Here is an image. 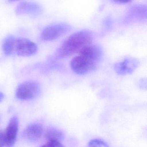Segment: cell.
Wrapping results in <instances>:
<instances>
[{
    "mask_svg": "<svg viewBox=\"0 0 147 147\" xmlns=\"http://www.w3.org/2000/svg\"><path fill=\"white\" fill-rule=\"evenodd\" d=\"M18 129V118L17 116H13L10 119L6 129L4 131L6 146L11 147L15 144Z\"/></svg>",
    "mask_w": 147,
    "mask_h": 147,
    "instance_id": "52a82bcc",
    "label": "cell"
},
{
    "mask_svg": "<svg viewBox=\"0 0 147 147\" xmlns=\"http://www.w3.org/2000/svg\"><path fill=\"white\" fill-rule=\"evenodd\" d=\"M93 34L88 30H82L72 34L67 38L56 53L59 58H65L78 53L82 49L92 44Z\"/></svg>",
    "mask_w": 147,
    "mask_h": 147,
    "instance_id": "6da1fadb",
    "label": "cell"
},
{
    "mask_svg": "<svg viewBox=\"0 0 147 147\" xmlns=\"http://www.w3.org/2000/svg\"><path fill=\"white\" fill-rule=\"evenodd\" d=\"M42 146L43 147H61L63 145L61 143L60 141L57 140H50L47 141V142Z\"/></svg>",
    "mask_w": 147,
    "mask_h": 147,
    "instance_id": "9a60e30c",
    "label": "cell"
},
{
    "mask_svg": "<svg viewBox=\"0 0 147 147\" xmlns=\"http://www.w3.org/2000/svg\"><path fill=\"white\" fill-rule=\"evenodd\" d=\"M6 146L5 139L4 131L0 130V147Z\"/></svg>",
    "mask_w": 147,
    "mask_h": 147,
    "instance_id": "2e32d148",
    "label": "cell"
},
{
    "mask_svg": "<svg viewBox=\"0 0 147 147\" xmlns=\"http://www.w3.org/2000/svg\"><path fill=\"white\" fill-rule=\"evenodd\" d=\"M9 1H11V2H12V1H18V0H8Z\"/></svg>",
    "mask_w": 147,
    "mask_h": 147,
    "instance_id": "d6986e66",
    "label": "cell"
},
{
    "mask_svg": "<svg viewBox=\"0 0 147 147\" xmlns=\"http://www.w3.org/2000/svg\"><path fill=\"white\" fill-rule=\"evenodd\" d=\"M39 85L37 82L28 81L21 83L16 91V96L21 100H29L35 98L39 92Z\"/></svg>",
    "mask_w": 147,
    "mask_h": 147,
    "instance_id": "277c9868",
    "label": "cell"
},
{
    "mask_svg": "<svg viewBox=\"0 0 147 147\" xmlns=\"http://www.w3.org/2000/svg\"><path fill=\"white\" fill-rule=\"evenodd\" d=\"M79 54L96 62L101 57L102 52L98 46L91 44L82 49Z\"/></svg>",
    "mask_w": 147,
    "mask_h": 147,
    "instance_id": "8fae6325",
    "label": "cell"
},
{
    "mask_svg": "<svg viewBox=\"0 0 147 147\" xmlns=\"http://www.w3.org/2000/svg\"><path fill=\"white\" fill-rule=\"evenodd\" d=\"M138 65V62L134 58H126L123 61L116 63L114 70L119 75L129 74L134 72Z\"/></svg>",
    "mask_w": 147,
    "mask_h": 147,
    "instance_id": "ba28073f",
    "label": "cell"
},
{
    "mask_svg": "<svg viewBox=\"0 0 147 147\" xmlns=\"http://www.w3.org/2000/svg\"><path fill=\"white\" fill-rule=\"evenodd\" d=\"M43 131L42 127L40 124H31L25 129L23 136L30 141H36L41 138Z\"/></svg>",
    "mask_w": 147,
    "mask_h": 147,
    "instance_id": "30bf717a",
    "label": "cell"
},
{
    "mask_svg": "<svg viewBox=\"0 0 147 147\" xmlns=\"http://www.w3.org/2000/svg\"><path fill=\"white\" fill-rule=\"evenodd\" d=\"M112 2L119 4H127L131 2L132 0H111Z\"/></svg>",
    "mask_w": 147,
    "mask_h": 147,
    "instance_id": "e0dca14e",
    "label": "cell"
},
{
    "mask_svg": "<svg viewBox=\"0 0 147 147\" xmlns=\"http://www.w3.org/2000/svg\"><path fill=\"white\" fill-rule=\"evenodd\" d=\"M4 98V95L1 92H0V102H1Z\"/></svg>",
    "mask_w": 147,
    "mask_h": 147,
    "instance_id": "ac0fdd59",
    "label": "cell"
},
{
    "mask_svg": "<svg viewBox=\"0 0 147 147\" xmlns=\"http://www.w3.org/2000/svg\"><path fill=\"white\" fill-rule=\"evenodd\" d=\"M42 9L38 4L34 2H21L16 8L18 15H38L42 13Z\"/></svg>",
    "mask_w": 147,
    "mask_h": 147,
    "instance_id": "9c48e42d",
    "label": "cell"
},
{
    "mask_svg": "<svg viewBox=\"0 0 147 147\" xmlns=\"http://www.w3.org/2000/svg\"><path fill=\"white\" fill-rule=\"evenodd\" d=\"M38 47L36 43L25 38H16L14 51L20 56L28 57L36 53Z\"/></svg>",
    "mask_w": 147,
    "mask_h": 147,
    "instance_id": "5b68a950",
    "label": "cell"
},
{
    "mask_svg": "<svg viewBox=\"0 0 147 147\" xmlns=\"http://www.w3.org/2000/svg\"><path fill=\"white\" fill-rule=\"evenodd\" d=\"M147 8L144 5H137L131 7L124 19L126 24L143 22L146 19Z\"/></svg>",
    "mask_w": 147,
    "mask_h": 147,
    "instance_id": "8992f818",
    "label": "cell"
},
{
    "mask_svg": "<svg viewBox=\"0 0 147 147\" xmlns=\"http://www.w3.org/2000/svg\"><path fill=\"white\" fill-rule=\"evenodd\" d=\"M88 146L89 147H105L109 146L107 143L103 140L100 139H92L88 143Z\"/></svg>",
    "mask_w": 147,
    "mask_h": 147,
    "instance_id": "5bb4252c",
    "label": "cell"
},
{
    "mask_svg": "<svg viewBox=\"0 0 147 147\" xmlns=\"http://www.w3.org/2000/svg\"><path fill=\"white\" fill-rule=\"evenodd\" d=\"M72 30V26L66 23L49 26L42 32L41 39L46 42L53 41L67 34Z\"/></svg>",
    "mask_w": 147,
    "mask_h": 147,
    "instance_id": "7a4b0ae2",
    "label": "cell"
},
{
    "mask_svg": "<svg viewBox=\"0 0 147 147\" xmlns=\"http://www.w3.org/2000/svg\"><path fill=\"white\" fill-rule=\"evenodd\" d=\"M16 38L13 36H9L5 38L2 43V50L5 55L7 56L11 55L14 51Z\"/></svg>",
    "mask_w": 147,
    "mask_h": 147,
    "instance_id": "7c38bea8",
    "label": "cell"
},
{
    "mask_svg": "<svg viewBox=\"0 0 147 147\" xmlns=\"http://www.w3.org/2000/svg\"><path fill=\"white\" fill-rule=\"evenodd\" d=\"M96 62L79 55L74 57L70 61L71 69L76 74L80 75L86 74L95 68Z\"/></svg>",
    "mask_w": 147,
    "mask_h": 147,
    "instance_id": "3957f363",
    "label": "cell"
},
{
    "mask_svg": "<svg viewBox=\"0 0 147 147\" xmlns=\"http://www.w3.org/2000/svg\"><path fill=\"white\" fill-rule=\"evenodd\" d=\"M44 137L47 141L57 140L61 142L63 138V134L60 130L53 128H49L45 131Z\"/></svg>",
    "mask_w": 147,
    "mask_h": 147,
    "instance_id": "4fadbf2b",
    "label": "cell"
}]
</instances>
